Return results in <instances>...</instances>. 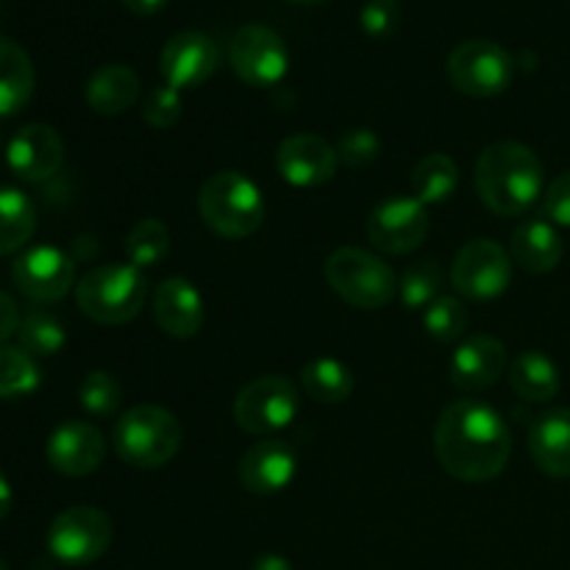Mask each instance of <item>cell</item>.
I'll list each match as a JSON object with an SVG mask.
<instances>
[{"mask_svg":"<svg viewBox=\"0 0 570 570\" xmlns=\"http://www.w3.org/2000/svg\"><path fill=\"white\" fill-rule=\"evenodd\" d=\"M181 423L170 410L156 404H137L122 412L111 429V445L126 465L154 471L165 468L181 449Z\"/></svg>","mask_w":570,"mask_h":570,"instance_id":"3957f363","label":"cell"},{"mask_svg":"<svg viewBox=\"0 0 570 570\" xmlns=\"http://www.w3.org/2000/svg\"><path fill=\"white\" fill-rule=\"evenodd\" d=\"M289 3H298V6H312V3H323V0H289Z\"/></svg>","mask_w":570,"mask_h":570,"instance_id":"7bdbcfd3","label":"cell"},{"mask_svg":"<svg viewBox=\"0 0 570 570\" xmlns=\"http://www.w3.org/2000/svg\"><path fill=\"white\" fill-rule=\"evenodd\" d=\"M17 337H20V348L37 360V356H56L67 343L65 323L45 309H31L28 315L20 317L17 326Z\"/></svg>","mask_w":570,"mask_h":570,"instance_id":"f1b7e54d","label":"cell"},{"mask_svg":"<svg viewBox=\"0 0 570 570\" xmlns=\"http://www.w3.org/2000/svg\"><path fill=\"white\" fill-rule=\"evenodd\" d=\"M460 187V167L449 154H429L412 173V195L429 204H445Z\"/></svg>","mask_w":570,"mask_h":570,"instance_id":"83f0119b","label":"cell"},{"mask_svg":"<svg viewBox=\"0 0 570 570\" xmlns=\"http://www.w3.org/2000/svg\"><path fill=\"white\" fill-rule=\"evenodd\" d=\"M170 254V232L161 220L156 217H145L137 226L128 232L126 237V256L134 267L139 271H148L165 262V256Z\"/></svg>","mask_w":570,"mask_h":570,"instance_id":"f546056e","label":"cell"},{"mask_svg":"<svg viewBox=\"0 0 570 570\" xmlns=\"http://www.w3.org/2000/svg\"><path fill=\"white\" fill-rule=\"evenodd\" d=\"M512 282V256L495 239H471L451 265V284L471 301H493Z\"/></svg>","mask_w":570,"mask_h":570,"instance_id":"8fae6325","label":"cell"},{"mask_svg":"<svg viewBox=\"0 0 570 570\" xmlns=\"http://www.w3.org/2000/svg\"><path fill=\"white\" fill-rule=\"evenodd\" d=\"M301 387L315 404H343L354 393V373L345 362L321 356L301 367Z\"/></svg>","mask_w":570,"mask_h":570,"instance_id":"484cf974","label":"cell"},{"mask_svg":"<svg viewBox=\"0 0 570 570\" xmlns=\"http://www.w3.org/2000/svg\"><path fill=\"white\" fill-rule=\"evenodd\" d=\"M250 570H295L293 562L282 554H259Z\"/></svg>","mask_w":570,"mask_h":570,"instance_id":"ab89813d","label":"cell"},{"mask_svg":"<svg viewBox=\"0 0 570 570\" xmlns=\"http://www.w3.org/2000/svg\"><path fill=\"white\" fill-rule=\"evenodd\" d=\"M220 65L217 42L204 31H181L167 39L159 56V70L167 87L195 89L209 81Z\"/></svg>","mask_w":570,"mask_h":570,"instance_id":"5bb4252c","label":"cell"},{"mask_svg":"<svg viewBox=\"0 0 570 570\" xmlns=\"http://www.w3.org/2000/svg\"><path fill=\"white\" fill-rule=\"evenodd\" d=\"M142 117L150 128H159V131L173 128L181 120V92L167 83L154 87L142 104Z\"/></svg>","mask_w":570,"mask_h":570,"instance_id":"d590c367","label":"cell"},{"mask_svg":"<svg viewBox=\"0 0 570 570\" xmlns=\"http://www.w3.org/2000/svg\"><path fill=\"white\" fill-rule=\"evenodd\" d=\"M529 454L549 476L570 479V410L554 406L534 417L529 429Z\"/></svg>","mask_w":570,"mask_h":570,"instance_id":"44dd1931","label":"cell"},{"mask_svg":"<svg viewBox=\"0 0 570 570\" xmlns=\"http://www.w3.org/2000/svg\"><path fill=\"white\" fill-rule=\"evenodd\" d=\"M148 282L131 262L92 267L76 287V304L100 326H122L142 312Z\"/></svg>","mask_w":570,"mask_h":570,"instance_id":"277c9868","label":"cell"},{"mask_svg":"<svg viewBox=\"0 0 570 570\" xmlns=\"http://www.w3.org/2000/svg\"><path fill=\"white\" fill-rule=\"evenodd\" d=\"M510 256L527 273H551L562 259V237L546 217L518 223L510 239Z\"/></svg>","mask_w":570,"mask_h":570,"instance_id":"7402d4cb","label":"cell"},{"mask_svg":"<svg viewBox=\"0 0 570 570\" xmlns=\"http://www.w3.org/2000/svg\"><path fill=\"white\" fill-rule=\"evenodd\" d=\"M109 546L111 521L98 507H67L53 518L48 529V551L53 554V560L72 568L92 566L109 551Z\"/></svg>","mask_w":570,"mask_h":570,"instance_id":"9c48e42d","label":"cell"},{"mask_svg":"<svg viewBox=\"0 0 570 570\" xmlns=\"http://www.w3.org/2000/svg\"><path fill=\"white\" fill-rule=\"evenodd\" d=\"M42 382L37 360L20 345H0V399L31 395Z\"/></svg>","mask_w":570,"mask_h":570,"instance_id":"4dcf8cb0","label":"cell"},{"mask_svg":"<svg viewBox=\"0 0 570 570\" xmlns=\"http://www.w3.org/2000/svg\"><path fill=\"white\" fill-rule=\"evenodd\" d=\"M337 148L317 134H293L276 148L278 176L298 189L323 187L337 173Z\"/></svg>","mask_w":570,"mask_h":570,"instance_id":"9a60e30c","label":"cell"},{"mask_svg":"<svg viewBox=\"0 0 570 570\" xmlns=\"http://www.w3.org/2000/svg\"><path fill=\"white\" fill-rule=\"evenodd\" d=\"M33 83L37 76H33L31 56L14 39L0 37V117H11L26 109L33 95Z\"/></svg>","mask_w":570,"mask_h":570,"instance_id":"cb8c5ba5","label":"cell"},{"mask_svg":"<svg viewBox=\"0 0 570 570\" xmlns=\"http://www.w3.org/2000/svg\"><path fill=\"white\" fill-rule=\"evenodd\" d=\"M379 154H382V139L367 126L348 128L337 142V159L345 167H356V170L373 165L379 159Z\"/></svg>","mask_w":570,"mask_h":570,"instance_id":"e575fe53","label":"cell"},{"mask_svg":"<svg viewBox=\"0 0 570 570\" xmlns=\"http://www.w3.org/2000/svg\"><path fill=\"white\" fill-rule=\"evenodd\" d=\"M445 76L451 87L468 98H495L512 83L515 61L490 39H468L449 53Z\"/></svg>","mask_w":570,"mask_h":570,"instance_id":"52a82bcc","label":"cell"},{"mask_svg":"<svg viewBox=\"0 0 570 570\" xmlns=\"http://www.w3.org/2000/svg\"><path fill=\"white\" fill-rule=\"evenodd\" d=\"M543 217L554 226L570 228V170L557 176L543 195Z\"/></svg>","mask_w":570,"mask_h":570,"instance_id":"74e56055","label":"cell"},{"mask_svg":"<svg viewBox=\"0 0 570 570\" xmlns=\"http://www.w3.org/2000/svg\"><path fill=\"white\" fill-rule=\"evenodd\" d=\"M440 287H443V271L434 259L415 262L404 271L399 282L401 304L406 309H426L429 304L440 298Z\"/></svg>","mask_w":570,"mask_h":570,"instance_id":"1f68e13d","label":"cell"},{"mask_svg":"<svg viewBox=\"0 0 570 570\" xmlns=\"http://www.w3.org/2000/svg\"><path fill=\"white\" fill-rule=\"evenodd\" d=\"M434 454L449 476L460 482H490L510 462V429L484 401H454L438 417Z\"/></svg>","mask_w":570,"mask_h":570,"instance_id":"6da1fadb","label":"cell"},{"mask_svg":"<svg viewBox=\"0 0 570 570\" xmlns=\"http://www.w3.org/2000/svg\"><path fill=\"white\" fill-rule=\"evenodd\" d=\"M17 326H20V309H17L14 298L0 289V345H3L11 334H17Z\"/></svg>","mask_w":570,"mask_h":570,"instance_id":"f35d334b","label":"cell"},{"mask_svg":"<svg viewBox=\"0 0 570 570\" xmlns=\"http://www.w3.org/2000/svg\"><path fill=\"white\" fill-rule=\"evenodd\" d=\"M0 570H9V566H6V562H3V560H0Z\"/></svg>","mask_w":570,"mask_h":570,"instance_id":"ee69618b","label":"cell"},{"mask_svg":"<svg viewBox=\"0 0 570 570\" xmlns=\"http://www.w3.org/2000/svg\"><path fill=\"white\" fill-rule=\"evenodd\" d=\"M507 365H510V354H507L504 343L490 334H476L454 351L449 379L462 393H479V390L493 387L504 376Z\"/></svg>","mask_w":570,"mask_h":570,"instance_id":"e0dca14e","label":"cell"},{"mask_svg":"<svg viewBox=\"0 0 570 570\" xmlns=\"http://www.w3.org/2000/svg\"><path fill=\"white\" fill-rule=\"evenodd\" d=\"M543 176V161L529 145L504 139L482 150L473 170V184L482 204L493 215L518 217L540 200Z\"/></svg>","mask_w":570,"mask_h":570,"instance_id":"7a4b0ae2","label":"cell"},{"mask_svg":"<svg viewBox=\"0 0 570 570\" xmlns=\"http://www.w3.org/2000/svg\"><path fill=\"white\" fill-rule=\"evenodd\" d=\"M426 237L429 209L415 195H390L367 217V239L382 254L406 256L421 248Z\"/></svg>","mask_w":570,"mask_h":570,"instance_id":"7c38bea8","label":"cell"},{"mask_svg":"<svg viewBox=\"0 0 570 570\" xmlns=\"http://www.w3.org/2000/svg\"><path fill=\"white\" fill-rule=\"evenodd\" d=\"M468 309L460 298L454 295H440L434 304L423 309V326H426L429 337L440 340V343H451L460 340L468 328Z\"/></svg>","mask_w":570,"mask_h":570,"instance_id":"d6a6232c","label":"cell"},{"mask_svg":"<svg viewBox=\"0 0 570 570\" xmlns=\"http://www.w3.org/2000/svg\"><path fill=\"white\" fill-rule=\"evenodd\" d=\"M298 404L301 393L287 376H259L237 393L234 421L254 438H271L295 421Z\"/></svg>","mask_w":570,"mask_h":570,"instance_id":"ba28073f","label":"cell"},{"mask_svg":"<svg viewBox=\"0 0 570 570\" xmlns=\"http://www.w3.org/2000/svg\"><path fill=\"white\" fill-rule=\"evenodd\" d=\"M154 321L167 337H195L204 328V298L198 287L181 276L165 278L154 289Z\"/></svg>","mask_w":570,"mask_h":570,"instance_id":"ffe728a7","label":"cell"},{"mask_svg":"<svg viewBox=\"0 0 570 570\" xmlns=\"http://www.w3.org/2000/svg\"><path fill=\"white\" fill-rule=\"evenodd\" d=\"M401 9L395 0H367L360 11V26L367 37L384 39L399 28Z\"/></svg>","mask_w":570,"mask_h":570,"instance_id":"8d00e7d4","label":"cell"},{"mask_svg":"<svg viewBox=\"0 0 570 570\" xmlns=\"http://www.w3.org/2000/svg\"><path fill=\"white\" fill-rule=\"evenodd\" d=\"M78 401L95 417H111L122 404V387L109 371H92L78 387Z\"/></svg>","mask_w":570,"mask_h":570,"instance_id":"836d02e7","label":"cell"},{"mask_svg":"<svg viewBox=\"0 0 570 570\" xmlns=\"http://www.w3.org/2000/svg\"><path fill=\"white\" fill-rule=\"evenodd\" d=\"M510 384L518 399L546 404L560 393V367L543 351H523L510 362Z\"/></svg>","mask_w":570,"mask_h":570,"instance_id":"d4e9b609","label":"cell"},{"mask_svg":"<svg viewBox=\"0 0 570 570\" xmlns=\"http://www.w3.org/2000/svg\"><path fill=\"white\" fill-rule=\"evenodd\" d=\"M198 212L215 234L243 239L259 232L265 223V198L245 173L220 170L200 187Z\"/></svg>","mask_w":570,"mask_h":570,"instance_id":"5b68a950","label":"cell"},{"mask_svg":"<svg viewBox=\"0 0 570 570\" xmlns=\"http://www.w3.org/2000/svg\"><path fill=\"white\" fill-rule=\"evenodd\" d=\"M139 98V76L126 65H106L87 81V104L95 115H126Z\"/></svg>","mask_w":570,"mask_h":570,"instance_id":"603a6c76","label":"cell"},{"mask_svg":"<svg viewBox=\"0 0 570 570\" xmlns=\"http://www.w3.org/2000/svg\"><path fill=\"white\" fill-rule=\"evenodd\" d=\"M50 468L61 476L81 479L100 468L106 456V440L98 426L87 421H67L50 434L45 449Z\"/></svg>","mask_w":570,"mask_h":570,"instance_id":"2e32d148","label":"cell"},{"mask_svg":"<svg viewBox=\"0 0 570 570\" xmlns=\"http://www.w3.org/2000/svg\"><path fill=\"white\" fill-rule=\"evenodd\" d=\"M298 460L293 445L278 438H262L239 462V482L254 495H276L293 484Z\"/></svg>","mask_w":570,"mask_h":570,"instance_id":"ac0fdd59","label":"cell"},{"mask_svg":"<svg viewBox=\"0 0 570 570\" xmlns=\"http://www.w3.org/2000/svg\"><path fill=\"white\" fill-rule=\"evenodd\" d=\"M11 282L26 298L37 301V304H53L70 293L72 282H76V262L65 250L39 245V248L17 256V262L11 265Z\"/></svg>","mask_w":570,"mask_h":570,"instance_id":"4fadbf2b","label":"cell"},{"mask_svg":"<svg viewBox=\"0 0 570 570\" xmlns=\"http://www.w3.org/2000/svg\"><path fill=\"white\" fill-rule=\"evenodd\" d=\"M37 232V209L20 189L0 187V256L26 248Z\"/></svg>","mask_w":570,"mask_h":570,"instance_id":"4316f807","label":"cell"},{"mask_svg":"<svg viewBox=\"0 0 570 570\" xmlns=\"http://www.w3.org/2000/svg\"><path fill=\"white\" fill-rule=\"evenodd\" d=\"M228 61H232V70L237 72L239 81L254 89H265L276 87L287 76L289 50L273 28L250 22L234 33Z\"/></svg>","mask_w":570,"mask_h":570,"instance_id":"30bf717a","label":"cell"},{"mask_svg":"<svg viewBox=\"0 0 570 570\" xmlns=\"http://www.w3.org/2000/svg\"><path fill=\"white\" fill-rule=\"evenodd\" d=\"M167 0H122V6H126L128 11H134V14L139 17H148V14H156V11L165 9Z\"/></svg>","mask_w":570,"mask_h":570,"instance_id":"60d3db41","label":"cell"},{"mask_svg":"<svg viewBox=\"0 0 570 570\" xmlns=\"http://www.w3.org/2000/svg\"><path fill=\"white\" fill-rule=\"evenodd\" d=\"M326 282L356 309H384L399 295V276L382 256L365 248H337L326 259Z\"/></svg>","mask_w":570,"mask_h":570,"instance_id":"8992f818","label":"cell"},{"mask_svg":"<svg viewBox=\"0 0 570 570\" xmlns=\"http://www.w3.org/2000/svg\"><path fill=\"white\" fill-rule=\"evenodd\" d=\"M6 161L22 181H48L65 161V142L50 126L31 122L11 137Z\"/></svg>","mask_w":570,"mask_h":570,"instance_id":"d6986e66","label":"cell"},{"mask_svg":"<svg viewBox=\"0 0 570 570\" xmlns=\"http://www.w3.org/2000/svg\"><path fill=\"white\" fill-rule=\"evenodd\" d=\"M9 510H11V488L9 482H6L3 473H0V521L9 515Z\"/></svg>","mask_w":570,"mask_h":570,"instance_id":"b9f144b4","label":"cell"}]
</instances>
